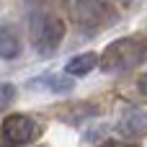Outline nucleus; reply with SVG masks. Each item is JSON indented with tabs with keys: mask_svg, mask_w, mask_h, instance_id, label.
<instances>
[{
	"mask_svg": "<svg viewBox=\"0 0 147 147\" xmlns=\"http://www.w3.org/2000/svg\"><path fill=\"white\" fill-rule=\"evenodd\" d=\"M147 59V39L145 36H124L111 41L101 52V70L103 72H127L134 70Z\"/></svg>",
	"mask_w": 147,
	"mask_h": 147,
	"instance_id": "nucleus-1",
	"label": "nucleus"
},
{
	"mask_svg": "<svg viewBox=\"0 0 147 147\" xmlns=\"http://www.w3.org/2000/svg\"><path fill=\"white\" fill-rule=\"evenodd\" d=\"M28 28H31V44L41 57H52L65 41V23L52 13H34Z\"/></svg>",
	"mask_w": 147,
	"mask_h": 147,
	"instance_id": "nucleus-2",
	"label": "nucleus"
},
{
	"mask_svg": "<svg viewBox=\"0 0 147 147\" xmlns=\"http://www.w3.org/2000/svg\"><path fill=\"white\" fill-rule=\"evenodd\" d=\"M41 127L23 116V114H13V116H5L3 124H0V137H3V145L5 147H21V145H28L39 137Z\"/></svg>",
	"mask_w": 147,
	"mask_h": 147,
	"instance_id": "nucleus-3",
	"label": "nucleus"
},
{
	"mask_svg": "<svg viewBox=\"0 0 147 147\" xmlns=\"http://www.w3.org/2000/svg\"><path fill=\"white\" fill-rule=\"evenodd\" d=\"M70 16L75 23H80L83 28H98L103 23L111 21V8L103 0H65Z\"/></svg>",
	"mask_w": 147,
	"mask_h": 147,
	"instance_id": "nucleus-4",
	"label": "nucleus"
},
{
	"mask_svg": "<svg viewBox=\"0 0 147 147\" xmlns=\"http://www.w3.org/2000/svg\"><path fill=\"white\" fill-rule=\"evenodd\" d=\"M119 129H121V134H127V137H134V140L147 137V114H145V111H140V109H134V111H127V114L121 116V124H119Z\"/></svg>",
	"mask_w": 147,
	"mask_h": 147,
	"instance_id": "nucleus-5",
	"label": "nucleus"
},
{
	"mask_svg": "<svg viewBox=\"0 0 147 147\" xmlns=\"http://www.w3.org/2000/svg\"><path fill=\"white\" fill-rule=\"evenodd\" d=\"M21 54V36L18 28L10 23H0V57L3 59H16Z\"/></svg>",
	"mask_w": 147,
	"mask_h": 147,
	"instance_id": "nucleus-6",
	"label": "nucleus"
},
{
	"mask_svg": "<svg viewBox=\"0 0 147 147\" xmlns=\"http://www.w3.org/2000/svg\"><path fill=\"white\" fill-rule=\"evenodd\" d=\"M28 85H31V88H47L49 93H70L75 83H72V75H70V72H65V75L49 72V75H44V78H39V80H31Z\"/></svg>",
	"mask_w": 147,
	"mask_h": 147,
	"instance_id": "nucleus-7",
	"label": "nucleus"
},
{
	"mask_svg": "<svg viewBox=\"0 0 147 147\" xmlns=\"http://www.w3.org/2000/svg\"><path fill=\"white\" fill-rule=\"evenodd\" d=\"M98 62H101V57H98L96 52H83V54L72 57V59L65 65V72H70V75H88Z\"/></svg>",
	"mask_w": 147,
	"mask_h": 147,
	"instance_id": "nucleus-8",
	"label": "nucleus"
},
{
	"mask_svg": "<svg viewBox=\"0 0 147 147\" xmlns=\"http://www.w3.org/2000/svg\"><path fill=\"white\" fill-rule=\"evenodd\" d=\"M16 101V88L10 83H0V111H5Z\"/></svg>",
	"mask_w": 147,
	"mask_h": 147,
	"instance_id": "nucleus-9",
	"label": "nucleus"
},
{
	"mask_svg": "<svg viewBox=\"0 0 147 147\" xmlns=\"http://www.w3.org/2000/svg\"><path fill=\"white\" fill-rule=\"evenodd\" d=\"M101 147H134V145H124V142H116V140H109V142H103Z\"/></svg>",
	"mask_w": 147,
	"mask_h": 147,
	"instance_id": "nucleus-10",
	"label": "nucleus"
},
{
	"mask_svg": "<svg viewBox=\"0 0 147 147\" xmlns=\"http://www.w3.org/2000/svg\"><path fill=\"white\" fill-rule=\"evenodd\" d=\"M140 90H142V93H145V96H147V75H145V78H142V80H140Z\"/></svg>",
	"mask_w": 147,
	"mask_h": 147,
	"instance_id": "nucleus-11",
	"label": "nucleus"
}]
</instances>
